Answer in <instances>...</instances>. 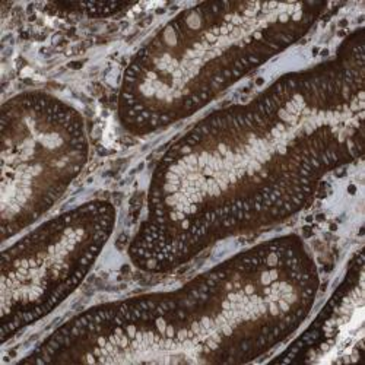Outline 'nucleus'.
Returning <instances> with one entry per match:
<instances>
[{
  "mask_svg": "<svg viewBox=\"0 0 365 365\" xmlns=\"http://www.w3.org/2000/svg\"><path fill=\"white\" fill-rule=\"evenodd\" d=\"M362 57L279 81L260 98L207 118L163 163L133 257L186 262L210 242L285 217L361 145Z\"/></svg>",
  "mask_w": 365,
  "mask_h": 365,
  "instance_id": "obj_1",
  "label": "nucleus"
},
{
  "mask_svg": "<svg viewBox=\"0 0 365 365\" xmlns=\"http://www.w3.org/2000/svg\"><path fill=\"white\" fill-rule=\"evenodd\" d=\"M319 2H203L174 16L128 72L123 118L140 132L193 113L306 34Z\"/></svg>",
  "mask_w": 365,
  "mask_h": 365,
  "instance_id": "obj_2",
  "label": "nucleus"
},
{
  "mask_svg": "<svg viewBox=\"0 0 365 365\" xmlns=\"http://www.w3.org/2000/svg\"><path fill=\"white\" fill-rule=\"evenodd\" d=\"M81 117L46 96H22L4 110V238L40 218L83 167Z\"/></svg>",
  "mask_w": 365,
  "mask_h": 365,
  "instance_id": "obj_3",
  "label": "nucleus"
},
{
  "mask_svg": "<svg viewBox=\"0 0 365 365\" xmlns=\"http://www.w3.org/2000/svg\"><path fill=\"white\" fill-rule=\"evenodd\" d=\"M113 222L110 205H83L4 253V333L43 317L75 289L110 237Z\"/></svg>",
  "mask_w": 365,
  "mask_h": 365,
  "instance_id": "obj_4",
  "label": "nucleus"
}]
</instances>
